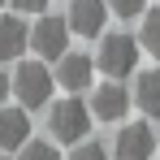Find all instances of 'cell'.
I'll return each instance as SVG.
<instances>
[{"instance_id":"obj_2","label":"cell","mask_w":160,"mask_h":160,"mask_svg":"<svg viewBox=\"0 0 160 160\" xmlns=\"http://www.w3.org/2000/svg\"><path fill=\"white\" fill-rule=\"evenodd\" d=\"M95 65L104 69L108 78H126V74H134V65H138V39H134V35H108L104 43H100Z\"/></svg>"},{"instance_id":"obj_12","label":"cell","mask_w":160,"mask_h":160,"mask_svg":"<svg viewBox=\"0 0 160 160\" xmlns=\"http://www.w3.org/2000/svg\"><path fill=\"white\" fill-rule=\"evenodd\" d=\"M143 48L152 56H160V9H152V13L143 18Z\"/></svg>"},{"instance_id":"obj_19","label":"cell","mask_w":160,"mask_h":160,"mask_svg":"<svg viewBox=\"0 0 160 160\" xmlns=\"http://www.w3.org/2000/svg\"><path fill=\"white\" fill-rule=\"evenodd\" d=\"M0 9H4V0H0Z\"/></svg>"},{"instance_id":"obj_1","label":"cell","mask_w":160,"mask_h":160,"mask_svg":"<svg viewBox=\"0 0 160 160\" xmlns=\"http://www.w3.org/2000/svg\"><path fill=\"white\" fill-rule=\"evenodd\" d=\"M48 126L61 143H82L87 134H91V108L82 104V100H56L52 104V117H48Z\"/></svg>"},{"instance_id":"obj_10","label":"cell","mask_w":160,"mask_h":160,"mask_svg":"<svg viewBox=\"0 0 160 160\" xmlns=\"http://www.w3.org/2000/svg\"><path fill=\"white\" fill-rule=\"evenodd\" d=\"M30 43V26L22 18H0V61H18Z\"/></svg>"},{"instance_id":"obj_11","label":"cell","mask_w":160,"mask_h":160,"mask_svg":"<svg viewBox=\"0 0 160 160\" xmlns=\"http://www.w3.org/2000/svg\"><path fill=\"white\" fill-rule=\"evenodd\" d=\"M134 104L143 108L147 117H160V69L138 74V82H134Z\"/></svg>"},{"instance_id":"obj_9","label":"cell","mask_w":160,"mask_h":160,"mask_svg":"<svg viewBox=\"0 0 160 160\" xmlns=\"http://www.w3.org/2000/svg\"><path fill=\"white\" fill-rule=\"evenodd\" d=\"M91 69H95V61L91 56H61V69H56V82L69 91V95H78V91H87L91 87Z\"/></svg>"},{"instance_id":"obj_18","label":"cell","mask_w":160,"mask_h":160,"mask_svg":"<svg viewBox=\"0 0 160 160\" xmlns=\"http://www.w3.org/2000/svg\"><path fill=\"white\" fill-rule=\"evenodd\" d=\"M0 160H9V156H4V152H0Z\"/></svg>"},{"instance_id":"obj_4","label":"cell","mask_w":160,"mask_h":160,"mask_svg":"<svg viewBox=\"0 0 160 160\" xmlns=\"http://www.w3.org/2000/svg\"><path fill=\"white\" fill-rule=\"evenodd\" d=\"M30 43L43 61H61L65 43H69V22L65 18H39V26L30 30Z\"/></svg>"},{"instance_id":"obj_16","label":"cell","mask_w":160,"mask_h":160,"mask_svg":"<svg viewBox=\"0 0 160 160\" xmlns=\"http://www.w3.org/2000/svg\"><path fill=\"white\" fill-rule=\"evenodd\" d=\"M13 9H18V13H43L48 0H13Z\"/></svg>"},{"instance_id":"obj_3","label":"cell","mask_w":160,"mask_h":160,"mask_svg":"<svg viewBox=\"0 0 160 160\" xmlns=\"http://www.w3.org/2000/svg\"><path fill=\"white\" fill-rule=\"evenodd\" d=\"M52 87H56L52 74H48L39 61H26V65L18 69V78H13V95L22 100V108H39V104L52 100Z\"/></svg>"},{"instance_id":"obj_7","label":"cell","mask_w":160,"mask_h":160,"mask_svg":"<svg viewBox=\"0 0 160 160\" xmlns=\"http://www.w3.org/2000/svg\"><path fill=\"white\" fill-rule=\"evenodd\" d=\"M30 143L26 108H0V152H22Z\"/></svg>"},{"instance_id":"obj_15","label":"cell","mask_w":160,"mask_h":160,"mask_svg":"<svg viewBox=\"0 0 160 160\" xmlns=\"http://www.w3.org/2000/svg\"><path fill=\"white\" fill-rule=\"evenodd\" d=\"M69 160H108V152L100 147V143H82V147H74Z\"/></svg>"},{"instance_id":"obj_14","label":"cell","mask_w":160,"mask_h":160,"mask_svg":"<svg viewBox=\"0 0 160 160\" xmlns=\"http://www.w3.org/2000/svg\"><path fill=\"white\" fill-rule=\"evenodd\" d=\"M143 4H147V0H108V9H112L117 18H138Z\"/></svg>"},{"instance_id":"obj_6","label":"cell","mask_w":160,"mask_h":160,"mask_svg":"<svg viewBox=\"0 0 160 160\" xmlns=\"http://www.w3.org/2000/svg\"><path fill=\"white\" fill-rule=\"evenodd\" d=\"M104 18H108L104 0H69V18H65V22H69L74 35H87V39H91V35L104 30Z\"/></svg>"},{"instance_id":"obj_17","label":"cell","mask_w":160,"mask_h":160,"mask_svg":"<svg viewBox=\"0 0 160 160\" xmlns=\"http://www.w3.org/2000/svg\"><path fill=\"white\" fill-rule=\"evenodd\" d=\"M9 87H13V82L4 78V69H0V100H4V95H9Z\"/></svg>"},{"instance_id":"obj_5","label":"cell","mask_w":160,"mask_h":160,"mask_svg":"<svg viewBox=\"0 0 160 160\" xmlns=\"http://www.w3.org/2000/svg\"><path fill=\"white\" fill-rule=\"evenodd\" d=\"M152 152H156V134H152V126H143V121L126 126V130L117 134V143H112V156L117 160H152Z\"/></svg>"},{"instance_id":"obj_8","label":"cell","mask_w":160,"mask_h":160,"mask_svg":"<svg viewBox=\"0 0 160 160\" xmlns=\"http://www.w3.org/2000/svg\"><path fill=\"white\" fill-rule=\"evenodd\" d=\"M130 104H134V100H130V91H126V87H117V82H104V87H95L91 112H95L100 121H121Z\"/></svg>"},{"instance_id":"obj_13","label":"cell","mask_w":160,"mask_h":160,"mask_svg":"<svg viewBox=\"0 0 160 160\" xmlns=\"http://www.w3.org/2000/svg\"><path fill=\"white\" fill-rule=\"evenodd\" d=\"M18 160H61V156H56L52 143H26V147L18 152Z\"/></svg>"}]
</instances>
